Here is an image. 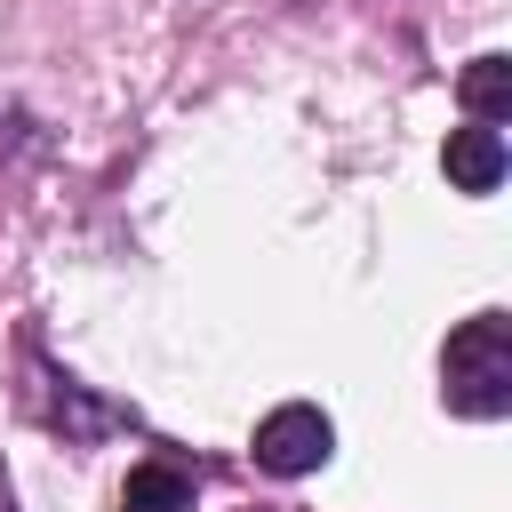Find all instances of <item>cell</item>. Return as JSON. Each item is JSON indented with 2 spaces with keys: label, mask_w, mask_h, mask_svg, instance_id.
I'll list each match as a JSON object with an SVG mask.
<instances>
[{
  "label": "cell",
  "mask_w": 512,
  "mask_h": 512,
  "mask_svg": "<svg viewBox=\"0 0 512 512\" xmlns=\"http://www.w3.org/2000/svg\"><path fill=\"white\" fill-rule=\"evenodd\" d=\"M440 400L456 416H504L512 408V320L504 312H472V320L448 328Z\"/></svg>",
  "instance_id": "1"
},
{
  "label": "cell",
  "mask_w": 512,
  "mask_h": 512,
  "mask_svg": "<svg viewBox=\"0 0 512 512\" xmlns=\"http://www.w3.org/2000/svg\"><path fill=\"white\" fill-rule=\"evenodd\" d=\"M328 448H336V424L312 408V400H288V408H272L264 424H256V472H272V480H304V472H320L328 464Z\"/></svg>",
  "instance_id": "2"
},
{
  "label": "cell",
  "mask_w": 512,
  "mask_h": 512,
  "mask_svg": "<svg viewBox=\"0 0 512 512\" xmlns=\"http://www.w3.org/2000/svg\"><path fill=\"white\" fill-rule=\"evenodd\" d=\"M40 384H48V400H40V424L48 432H64L72 448H88V440H104L112 424H128L120 408H104V400H88L72 376H56V368H40Z\"/></svg>",
  "instance_id": "3"
},
{
  "label": "cell",
  "mask_w": 512,
  "mask_h": 512,
  "mask_svg": "<svg viewBox=\"0 0 512 512\" xmlns=\"http://www.w3.org/2000/svg\"><path fill=\"white\" fill-rule=\"evenodd\" d=\"M440 168H448V184H456V192H496V184H504V136L472 120V128H456V136H448Z\"/></svg>",
  "instance_id": "4"
},
{
  "label": "cell",
  "mask_w": 512,
  "mask_h": 512,
  "mask_svg": "<svg viewBox=\"0 0 512 512\" xmlns=\"http://www.w3.org/2000/svg\"><path fill=\"white\" fill-rule=\"evenodd\" d=\"M192 488H200V472H184V464L152 456V464H136V472H128L120 512H192Z\"/></svg>",
  "instance_id": "5"
},
{
  "label": "cell",
  "mask_w": 512,
  "mask_h": 512,
  "mask_svg": "<svg viewBox=\"0 0 512 512\" xmlns=\"http://www.w3.org/2000/svg\"><path fill=\"white\" fill-rule=\"evenodd\" d=\"M456 96H464V112H472L480 128H496V120L512 112V64H504V56H472V64L456 72Z\"/></svg>",
  "instance_id": "6"
},
{
  "label": "cell",
  "mask_w": 512,
  "mask_h": 512,
  "mask_svg": "<svg viewBox=\"0 0 512 512\" xmlns=\"http://www.w3.org/2000/svg\"><path fill=\"white\" fill-rule=\"evenodd\" d=\"M0 512H16V496H8V472H0Z\"/></svg>",
  "instance_id": "7"
}]
</instances>
